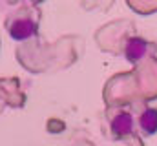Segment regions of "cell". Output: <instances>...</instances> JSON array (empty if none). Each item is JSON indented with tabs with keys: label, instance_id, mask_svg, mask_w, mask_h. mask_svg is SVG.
I'll return each mask as SVG.
<instances>
[{
	"label": "cell",
	"instance_id": "obj_4",
	"mask_svg": "<svg viewBox=\"0 0 157 146\" xmlns=\"http://www.w3.org/2000/svg\"><path fill=\"white\" fill-rule=\"evenodd\" d=\"M139 128L144 135H154L157 133V110L146 108L139 117Z\"/></svg>",
	"mask_w": 157,
	"mask_h": 146
},
{
	"label": "cell",
	"instance_id": "obj_3",
	"mask_svg": "<svg viewBox=\"0 0 157 146\" xmlns=\"http://www.w3.org/2000/svg\"><path fill=\"white\" fill-rule=\"evenodd\" d=\"M133 124L135 122H133L132 113L121 111V113H117L113 117V121H112V132H113L115 137H126V135H130L133 132Z\"/></svg>",
	"mask_w": 157,
	"mask_h": 146
},
{
	"label": "cell",
	"instance_id": "obj_1",
	"mask_svg": "<svg viewBox=\"0 0 157 146\" xmlns=\"http://www.w3.org/2000/svg\"><path fill=\"white\" fill-rule=\"evenodd\" d=\"M6 29L9 36L17 42H24L28 38L37 35L39 31V17L31 11H20V13H13L7 20H6Z\"/></svg>",
	"mask_w": 157,
	"mask_h": 146
},
{
	"label": "cell",
	"instance_id": "obj_2",
	"mask_svg": "<svg viewBox=\"0 0 157 146\" xmlns=\"http://www.w3.org/2000/svg\"><path fill=\"white\" fill-rule=\"evenodd\" d=\"M148 49H150V42H146L141 36H133L124 46V57H126L128 62L137 64V62L143 60V57L148 53Z\"/></svg>",
	"mask_w": 157,
	"mask_h": 146
}]
</instances>
